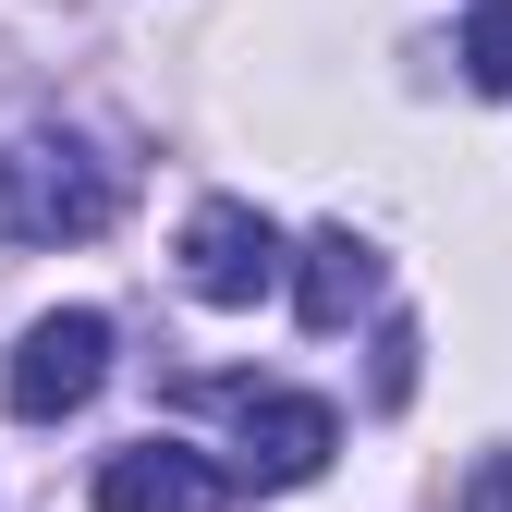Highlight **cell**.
<instances>
[{
    "mask_svg": "<svg viewBox=\"0 0 512 512\" xmlns=\"http://www.w3.org/2000/svg\"><path fill=\"white\" fill-rule=\"evenodd\" d=\"M98 378H110V317H98V305H61V317H37V330L13 342L0 403H13L25 427H61V415L98 403Z\"/></svg>",
    "mask_w": 512,
    "mask_h": 512,
    "instance_id": "2",
    "label": "cell"
},
{
    "mask_svg": "<svg viewBox=\"0 0 512 512\" xmlns=\"http://www.w3.org/2000/svg\"><path fill=\"white\" fill-rule=\"evenodd\" d=\"M98 512H232V464H208L196 439H122L98 464Z\"/></svg>",
    "mask_w": 512,
    "mask_h": 512,
    "instance_id": "5",
    "label": "cell"
},
{
    "mask_svg": "<svg viewBox=\"0 0 512 512\" xmlns=\"http://www.w3.org/2000/svg\"><path fill=\"white\" fill-rule=\"evenodd\" d=\"M196 403H232V427H244V476H256V488H305V476H330V452H342V415H330V403H305V391L208 378Z\"/></svg>",
    "mask_w": 512,
    "mask_h": 512,
    "instance_id": "3",
    "label": "cell"
},
{
    "mask_svg": "<svg viewBox=\"0 0 512 512\" xmlns=\"http://www.w3.org/2000/svg\"><path fill=\"white\" fill-rule=\"evenodd\" d=\"M293 305H305V330H354V305H378V244L366 232H305Z\"/></svg>",
    "mask_w": 512,
    "mask_h": 512,
    "instance_id": "6",
    "label": "cell"
},
{
    "mask_svg": "<svg viewBox=\"0 0 512 512\" xmlns=\"http://www.w3.org/2000/svg\"><path fill=\"white\" fill-rule=\"evenodd\" d=\"M403 391H415V317L378 330V403H403Z\"/></svg>",
    "mask_w": 512,
    "mask_h": 512,
    "instance_id": "8",
    "label": "cell"
},
{
    "mask_svg": "<svg viewBox=\"0 0 512 512\" xmlns=\"http://www.w3.org/2000/svg\"><path fill=\"white\" fill-rule=\"evenodd\" d=\"M464 86H476V98H512V0H476V25H464Z\"/></svg>",
    "mask_w": 512,
    "mask_h": 512,
    "instance_id": "7",
    "label": "cell"
},
{
    "mask_svg": "<svg viewBox=\"0 0 512 512\" xmlns=\"http://www.w3.org/2000/svg\"><path fill=\"white\" fill-rule=\"evenodd\" d=\"M122 208V171L86 135H13L0 147V244H86Z\"/></svg>",
    "mask_w": 512,
    "mask_h": 512,
    "instance_id": "1",
    "label": "cell"
},
{
    "mask_svg": "<svg viewBox=\"0 0 512 512\" xmlns=\"http://www.w3.org/2000/svg\"><path fill=\"white\" fill-rule=\"evenodd\" d=\"M464 512H512V452H488V464H476V488H464Z\"/></svg>",
    "mask_w": 512,
    "mask_h": 512,
    "instance_id": "9",
    "label": "cell"
},
{
    "mask_svg": "<svg viewBox=\"0 0 512 512\" xmlns=\"http://www.w3.org/2000/svg\"><path fill=\"white\" fill-rule=\"evenodd\" d=\"M281 232L256 220L244 196H208L196 220H183V293L196 305H256V293H281Z\"/></svg>",
    "mask_w": 512,
    "mask_h": 512,
    "instance_id": "4",
    "label": "cell"
}]
</instances>
